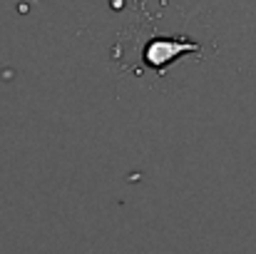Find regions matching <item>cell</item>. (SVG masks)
Returning a JSON list of instances; mask_svg holds the SVG:
<instances>
[{
    "instance_id": "obj_1",
    "label": "cell",
    "mask_w": 256,
    "mask_h": 254,
    "mask_svg": "<svg viewBox=\"0 0 256 254\" xmlns=\"http://www.w3.org/2000/svg\"><path fill=\"white\" fill-rule=\"evenodd\" d=\"M184 53H199V45L192 40H179V38H154L144 48V63L154 68L160 75H164L167 65L182 58Z\"/></svg>"
}]
</instances>
